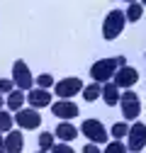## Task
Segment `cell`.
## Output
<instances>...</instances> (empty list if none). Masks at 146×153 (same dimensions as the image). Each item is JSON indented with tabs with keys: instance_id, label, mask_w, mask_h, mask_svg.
<instances>
[{
	"instance_id": "1",
	"label": "cell",
	"mask_w": 146,
	"mask_h": 153,
	"mask_svg": "<svg viewBox=\"0 0 146 153\" xmlns=\"http://www.w3.org/2000/svg\"><path fill=\"white\" fill-rule=\"evenodd\" d=\"M122 66H127V56H112V59H100V61H95L93 66H90V78H93V83L105 85V83H110V80L115 78L117 68H122Z\"/></svg>"
},
{
	"instance_id": "2",
	"label": "cell",
	"mask_w": 146,
	"mask_h": 153,
	"mask_svg": "<svg viewBox=\"0 0 146 153\" xmlns=\"http://www.w3.org/2000/svg\"><path fill=\"white\" fill-rule=\"evenodd\" d=\"M124 12L122 10H110L107 12V17H105V25H102V36L107 42H112V39H117V36L122 34V29H124Z\"/></svg>"
},
{
	"instance_id": "3",
	"label": "cell",
	"mask_w": 146,
	"mask_h": 153,
	"mask_svg": "<svg viewBox=\"0 0 146 153\" xmlns=\"http://www.w3.org/2000/svg\"><path fill=\"white\" fill-rule=\"evenodd\" d=\"M119 105H122V117L127 122H136V117L141 114V100H139V95L132 92V90H124L119 95Z\"/></svg>"
},
{
	"instance_id": "4",
	"label": "cell",
	"mask_w": 146,
	"mask_h": 153,
	"mask_svg": "<svg viewBox=\"0 0 146 153\" xmlns=\"http://www.w3.org/2000/svg\"><path fill=\"white\" fill-rule=\"evenodd\" d=\"M80 134H83V136H88V141L95 143V146H100V143H105V141L110 139L105 124L98 122V119H85V122L80 124Z\"/></svg>"
},
{
	"instance_id": "5",
	"label": "cell",
	"mask_w": 146,
	"mask_h": 153,
	"mask_svg": "<svg viewBox=\"0 0 146 153\" xmlns=\"http://www.w3.org/2000/svg\"><path fill=\"white\" fill-rule=\"evenodd\" d=\"M12 85L17 90H22V92L34 88V78H32V73H29L25 61H15L12 63Z\"/></svg>"
},
{
	"instance_id": "6",
	"label": "cell",
	"mask_w": 146,
	"mask_h": 153,
	"mask_svg": "<svg viewBox=\"0 0 146 153\" xmlns=\"http://www.w3.org/2000/svg\"><path fill=\"white\" fill-rule=\"evenodd\" d=\"M83 80L80 78H61L59 83H54V92L59 95V100H71L73 95L83 92Z\"/></svg>"
},
{
	"instance_id": "7",
	"label": "cell",
	"mask_w": 146,
	"mask_h": 153,
	"mask_svg": "<svg viewBox=\"0 0 146 153\" xmlns=\"http://www.w3.org/2000/svg\"><path fill=\"white\" fill-rule=\"evenodd\" d=\"M15 124L20 126V129H39L42 126V114L36 112V109H20V112H15Z\"/></svg>"
},
{
	"instance_id": "8",
	"label": "cell",
	"mask_w": 146,
	"mask_h": 153,
	"mask_svg": "<svg viewBox=\"0 0 146 153\" xmlns=\"http://www.w3.org/2000/svg\"><path fill=\"white\" fill-rule=\"evenodd\" d=\"M127 139H129L127 148H129V151H134V153H139V151L146 146V124L134 122V124L129 126V134H127Z\"/></svg>"
},
{
	"instance_id": "9",
	"label": "cell",
	"mask_w": 146,
	"mask_h": 153,
	"mask_svg": "<svg viewBox=\"0 0 146 153\" xmlns=\"http://www.w3.org/2000/svg\"><path fill=\"white\" fill-rule=\"evenodd\" d=\"M112 83H115L117 88L129 90L134 83H139V71H136V68H132V66H122V68H117V73H115Z\"/></svg>"
},
{
	"instance_id": "10",
	"label": "cell",
	"mask_w": 146,
	"mask_h": 153,
	"mask_svg": "<svg viewBox=\"0 0 146 153\" xmlns=\"http://www.w3.org/2000/svg\"><path fill=\"white\" fill-rule=\"evenodd\" d=\"M51 112L56 114V119H73V117H78V105L76 102H71V100H59V102H51Z\"/></svg>"
},
{
	"instance_id": "11",
	"label": "cell",
	"mask_w": 146,
	"mask_h": 153,
	"mask_svg": "<svg viewBox=\"0 0 146 153\" xmlns=\"http://www.w3.org/2000/svg\"><path fill=\"white\" fill-rule=\"evenodd\" d=\"M27 100H29L32 109L51 107V95H49V90H42V88H32V90L27 92Z\"/></svg>"
},
{
	"instance_id": "12",
	"label": "cell",
	"mask_w": 146,
	"mask_h": 153,
	"mask_svg": "<svg viewBox=\"0 0 146 153\" xmlns=\"http://www.w3.org/2000/svg\"><path fill=\"white\" fill-rule=\"evenodd\" d=\"M25 148V136L20 131H10L5 136V153H20Z\"/></svg>"
},
{
	"instance_id": "13",
	"label": "cell",
	"mask_w": 146,
	"mask_h": 153,
	"mask_svg": "<svg viewBox=\"0 0 146 153\" xmlns=\"http://www.w3.org/2000/svg\"><path fill=\"white\" fill-rule=\"evenodd\" d=\"M54 136H59V141L68 143V141H73V139L78 136V129L73 126L71 122H61V124L56 126V131H54Z\"/></svg>"
},
{
	"instance_id": "14",
	"label": "cell",
	"mask_w": 146,
	"mask_h": 153,
	"mask_svg": "<svg viewBox=\"0 0 146 153\" xmlns=\"http://www.w3.org/2000/svg\"><path fill=\"white\" fill-rule=\"evenodd\" d=\"M119 95H122V92H119V88H117L112 80H110V83H105V85H102V95H100V97L105 100V105L115 107V105L119 102Z\"/></svg>"
},
{
	"instance_id": "15",
	"label": "cell",
	"mask_w": 146,
	"mask_h": 153,
	"mask_svg": "<svg viewBox=\"0 0 146 153\" xmlns=\"http://www.w3.org/2000/svg\"><path fill=\"white\" fill-rule=\"evenodd\" d=\"M25 100H27V95H25L22 90H12V92L7 95V107H10L12 112H20L22 105H25Z\"/></svg>"
},
{
	"instance_id": "16",
	"label": "cell",
	"mask_w": 146,
	"mask_h": 153,
	"mask_svg": "<svg viewBox=\"0 0 146 153\" xmlns=\"http://www.w3.org/2000/svg\"><path fill=\"white\" fill-rule=\"evenodd\" d=\"M141 15H144V5H141V3H129V5H127V10H124V20L139 22Z\"/></svg>"
},
{
	"instance_id": "17",
	"label": "cell",
	"mask_w": 146,
	"mask_h": 153,
	"mask_svg": "<svg viewBox=\"0 0 146 153\" xmlns=\"http://www.w3.org/2000/svg\"><path fill=\"white\" fill-rule=\"evenodd\" d=\"M100 95H102V85H100V83H90V85L83 88V97H85V102H95Z\"/></svg>"
},
{
	"instance_id": "18",
	"label": "cell",
	"mask_w": 146,
	"mask_h": 153,
	"mask_svg": "<svg viewBox=\"0 0 146 153\" xmlns=\"http://www.w3.org/2000/svg\"><path fill=\"white\" fill-rule=\"evenodd\" d=\"M127 134H129V124H127V122H115L112 131H110V136H112L115 141H122Z\"/></svg>"
},
{
	"instance_id": "19",
	"label": "cell",
	"mask_w": 146,
	"mask_h": 153,
	"mask_svg": "<svg viewBox=\"0 0 146 153\" xmlns=\"http://www.w3.org/2000/svg\"><path fill=\"white\" fill-rule=\"evenodd\" d=\"M54 139H56V136H54V131H44V134H39V151H51L54 148Z\"/></svg>"
},
{
	"instance_id": "20",
	"label": "cell",
	"mask_w": 146,
	"mask_h": 153,
	"mask_svg": "<svg viewBox=\"0 0 146 153\" xmlns=\"http://www.w3.org/2000/svg\"><path fill=\"white\" fill-rule=\"evenodd\" d=\"M12 114H7V112H3V109H0V131H3V134H10L12 131Z\"/></svg>"
},
{
	"instance_id": "21",
	"label": "cell",
	"mask_w": 146,
	"mask_h": 153,
	"mask_svg": "<svg viewBox=\"0 0 146 153\" xmlns=\"http://www.w3.org/2000/svg\"><path fill=\"white\" fill-rule=\"evenodd\" d=\"M102 153H127V146H124L122 141H110Z\"/></svg>"
},
{
	"instance_id": "22",
	"label": "cell",
	"mask_w": 146,
	"mask_h": 153,
	"mask_svg": "<svg viewBox=\"0 0 146 153\" xmlns=\"http://www.w3.org/2000/svg\"><path fill=\"white\" fill-rule=\"evenodd\" d=\"M51 85H54V75H49V73H42L39 78H36V88L46 90V88H51Z\"/></svg>"
},
{
	"instance_id": "23",
	"label": "cell",
	"mask_w": 146,
	"mask_h": 153,
	"mask_svg": "<svg viewBox=\"0 0 146 153\" xmlns=\"http://www.w3.org/2000/svg\"><path fill=\"white\" fill-rule=\"evenodd\" d=\"M12 90H15L12 80H7V78H0V95H10Z\"/></svg>"
},
{
	"instance_id": "24",
	"label": "cell",
	"mask_w": 146,
	"mask_h": 153,
	"mask_svg": "<svg viewBox=\"0 0 146 153\" xmlns=\"http://www.w3.org/2000/svg\"><path fill=\"white\" fill-rule=\"evenodd\" d=\"M49 153H76V151H73L68 143H54V148Z\"/></svg>"
},
{
	"instance_id": "25",
	"label": "cell",
	"mask_w": 146,
	"mask_h": 153,
	"mask_svg": "<svg viewBox=\"0 0 146 153\" xmlns=\"http://www.w3.org/2000/svg\"><path fill=\"white\" fill-rule=\"evenodd\" d=\"M83 153H102V151H100V146H95V143H85Z\"/></svg>"
},
{
	"instance_id": "26",
	"label": "cell",
	"mask_w": 146,
	"mask_h": 153,
	"mask_svg": "<svg viewBox=\"0 0 146 153\" xmlns=\"http://www.w3.org/2000/svg\"><path fill=\"white\" fill-rule=\"evenodd\" d=\"M0 153H5V139L0 136Z\"/></svg>"
},
{
	"instance_id": "27",
	"label": "cell",
	"mask_w": 146,
	"mask_h": 153,
	"mask_svg": "<svg viewBox=\"0 0 146 153\" xmlns=\"http://www.w3.org/2000/svg\"><path fill=\"white\" fill-rule=\"evenodd\" d=\"M0 109H3V95H0Z\"/></svg>"
},
{
	"instance_id": "28",
	"label": "cell",
	"mask_w": 146,
	"mask_h": 153,
	"mask_svg": "<svg viewBox=\"0 0 146 153\" xmlns=\"http://www.w3.org/2000/svg\"><path fill=\"white\" fill-rule=\"evenodd\" d=\"M36 153H44V151H36Z\"/></svg>"
}]
</instances>
